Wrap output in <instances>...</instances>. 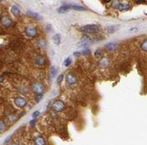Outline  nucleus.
<instances>
[{
	"label": "nucleus",
	"mask_w": 147,
	"mask_h": 145,
	"mask_svg": "<svg viewBox=\"0 0 147 145\" xmlns=\"http://www.w3.org/2000/svg\"><path fill=\"white\" fill-rule=\"evenodd\" d=\"M99 26L97 24H88L84 25L80 28V30L84 33H97L99 31Z\"/></svg>",
	"instance_id": "nucleus-1"
},
{
	"label": "nucleus",
	"mask_w": 147,
	"mask_h": 145,
	"mask_svg": "<svg viewBox=\"0 0 147 145\" xmlns=\"http://www.w3.org/2000/svg\"><path fill=\"white\" fill-rule=\"evenodd\" d=\"M32 89L35 93H37V94H39V95L42 94V93H44V91H45L44 86L40 83H35L32 84Z\"/></svg>",
	"instance_id": "nucleus-2"
},
{
	"label": "nucleus",
	"mask_w": 147,
	"mask_h": 145,
	"mask_svg": "<svg viewBox=\"0 0 147 145\" xmlns=\"http://www.w3.org/2000/svg\"><path fill=\"white\" fill-rule=\"evenodd\" d=\"M52 107H53V110L55 112H61L65 108V104L61 100H56L53 102Z\"/></svg>",
	"instance_id": "nucleus-3"
},
{
	"label": "nucleus",
	"mask_w": 147,
	"mask_h": 145,
	"mask_svg": "<svg viewBox=\"0 0 147 145\" xmlns=\"http://www.w3.org/2000/svg\"><path fill=\"white\" fill-rule=\"evenodd\" d=\"M25 32L29 37H35L37 35V29L35 25H28L25 29Z\"/></svg>",
	"instance_id": "nucleus-4"
},
{
	"label": "nucleus",
	"mask_w": 147,
	"mask_h": 145,
	"mask_svg": "<svg viewBox=\"0 0 147 145\" xmlns=\"http://www.w3.org/2000/svg\"><path fill=\"white\" fill-rule=\"evenodd\" d=\"M131 8V6H130L129 3H126V2H118L117 6V9H118L119 11L121 12H125V11H127Z\"/></svg>",
	"instance_id": "nucleus-5"
},
{
	"label": "nucleus",
	"mask_w": 147,
	"mask_h": 145,
	"mask_svg": "<svg viewBox=\"0 0 147 145\" xmlns=\"http://www.w3.org/2000/svg\"><path fill=\"white\" fill-rule=\"evenodd\" d=\"M90 42H91V40H90L89 37H88V36H87V35H84L82 37V39H81V40H80V41L78 43V46H80V47H86L90 43Z\"/></svg>",
	"instance_id": "nucleus-6"
},
{
	"label": "nucleus",
	"mask_w": 147,
	"mask_h": 145,
	"mask_svg": "<svg viewBox=\"0 0 147 145\" xmlns=\"http://www.w3.org/2000/svg\"><path fill=\"white\" fill-rule=\"evenodd\" d=\"M15 104L18 107H24L26 105V100L24 97H16L15 99Z\"/></svg>",
	"instance_id": "nucleus-7"
},
{
	"label": "nucleus",
	"mask_w": 147,
	"mask_h": 145,
	"mask_svg": "<svg viewBox=\"0 0 147 145\" xmlns=\"http://www.w3.org/2000/svg\"><path fill=\"white\" fill-rule=\"evenodd\" d=\"M77 77L73 74H68L66 76V82L69 85H74L77 83Z\"/></svg>",
	"instance_id": "nucleus-8"
},
{
	"label": "nucleus",
	"mask_w": 147,
	"mask_h": 145,
	"mask_svg": "<svg viewBox=\"0 0 147 145\" xmlns=\"http://www.w3.org/2000/svg\"><path fill=\"white\" fill-rule=\"evenodd\" d=\"M1 24L5 27H10L12 25V20L8 16H3L1 18Z\"/></svg>",
	"instance_id": "nucleus-9"
},
{
	"label": "nucleus",
	"mask_w": 147,
	"mask_h": 145,
	"mask_svg": "<svg viewBox=\"0 0 147 145\" xmlns=\"http://www.w3.org/2000/svg\"><path fill=\"white\" fill-rule=\"evenodd\" d=\"M98 65H99V66L102 68L107 67V66H109V59L106 57H102V58L99 60V62H98Z\"/></svg>",
	"instance_id": "nucleus-10"
},
{
	"label": "nucleus",
	"mask_w": 147,
	"mask_h": 145,
	"mask_svg": "<svg viewBox=\"0 0 147 145\" xmlns=\"http://www.w3.org/2000/svg\"><path fill=\"white\" fill-rule=\"evenodd\" d=\"M11 12L14 15L17 16V15L20 14V12H21V9H20V6L18 5H14L11 7Z\"/></svg>",
	"instance_id": "nucleus-11"
},
{
	"label": "nucleus",
	"mask_w": 147,
	"mask_h": 145,
	"mask_svg": "<svg viewBox=\"0 0 147 145\" xmlns=\"http://www.w3.org/2000/svg\"><path fill=\"white\" fill-rule=\"evenodd\" d=\"M35 145H45V140L42 136H38V137L35 138Z\"/></svg>",
	"instance_id": "nucleus-12"
},
{
	"label": "nucleus",
	"mask_w": 147,
	"mask_h": 145,
	"mask_svg": "<svg viewBox=\"0 0 147 145\" xmlns=\"http://www.w3.org/2000/svg\"><path fill=\"white\" fill-rule=\"evenodd\" d=\"M105 47L107 49V50H115L117 47V43H113V42H110V43L106 44Z\"/></svg>",
	"instance_id": "nucleus-13"
},
{
	"label": "nucleus",
	"mask_w": 147,
	"mask_h": 145,
	"mask_svg": "<svg viewBox=\"0 0 147 145\" xmlns=\"http://www.w3.org/2000/svg\"><path fill=\"white\" fill-rule=\"evenodd\" d=\"M69 7H70V9L77 10V11H85V10H86V8L85 7L80 6H77V5H71V6H70L69 5Z\"/></svg>",
	"instance_id": "nucleus-14"
},
{
	"label": "nucleus",
	"mask_w": 147,
	"mask_h": 145,
	"mask_svg": "<svg viewBox=\"0 0 147 145\" xmlns=\"http://www.w3.org/2000/svg\"><path fill=\"white\" fill-rule=\"evenodd\" d=\"M35 62H36V64L40 65V66H43L44 63H45V59H44L43 57H42V56H38V57H36V58H35Z\"/></svg>",
	"instance_id": "nucleus-15"
},
{
	"label": "nucleus",
	"mask_w": 147,
	"mask_h": 145,
	"mask_svg": "<svg viewBox=\"0 0 147 145\" xmlns=\"http://www.w3.org/2000/svg\"><path fill=\"white\" fill-rule=\"evenodd\" d=\"M68 10H70L69 5H64V6H61V7L58 9V12H59V13H65V12H67Z\"/></svg>",
	"instance_id": "nucleus-16"
},
{
	"label": "nucleus",
	"mask_w": 147,
	"mask_h": 145,
	"mask_svg": "<svg viewBox=\"0 0 147 145\" xmlns=\"http://www.w3.org/2000/svg\"><path fill=\"white\" fill-rule=\"evenodd\" d=\"M52 39H53V42L55 44H57V45H59L61 43V35L60 34H55Z\"/></svg>",
	"instance_id": "nucleus-17"
},
{
	"label": "nucleus",
	"mask_w": 147,
	"mask_h": 145,
	"mask_svg": "<svg viewBox=\"0 0 147 145\" xmlns=\"http://www.w3.org/2000/svg\"><path fill=\"white\" fill-rule=\"evenodd\" d=\"M6 129V124H5L4 121L0 120V133H4Z\"/></svg>",
	"instance_id": "nucleus-18"
},
{
	"label": "nucleus",
	"mask_w": 147,
	"mask_h": 145,
	"mask_svg": "<svg viewBox=\"0 0 147 145\" xmlns=\"http://www.w3.org/2000/svg\"><path fill=\"white\" fill-rule=\"evenodd\" d=\"M71 61H72L71 57H67V58L64 60V62H63V66L68 67V66H70V65L71 64Z\"/></svg>",
	"instance_id": "nucleus-19"
},
{
	"label": "nucleus",
	"mask_w": 147,
	"mask_h": 145,
	"mask_svg": "<svg viewBox=\"0 0 147 145\" xmlns=\"http://www.w3.org/2000/svg\"><path fill=\"white\" fill-rule=\"evenodd\" d=\"M28 13L30 15H32V17H35L36 19H41V18H42V16H41L40 14H38V13H33V12H32V11H28Z\"/></svg>",
	"instance_id": "nucleus-20"
},
{
	"label": "nucleus",
	"mask_w": 147,
	"mask_h": 145,
	"mask_svg": "<svg viewBox=\"0 0 147 145\" xmlns=\"http://www.w3.org/2000/svg\"><path fill=\"white\" fill-rule=\"evenodd\" d=\"M8 119H9L11 122H15V121L17 120V117L15 115H12V114H10L9 116H8Z\"/></svg>",
	"instance_id": "nucleus-21"
},
{
	"label": "nucleus",
	"mask_w": 147,
	"mask_h": 145,
	"mask_svg": "<svg viewBox=\"0 0 147 145\" xmlns=\"http://www.w3.org/2000/svg\"><path fill=\"white\" fill-rule=\"evenodd\" d=\"M56 73H57V70H56L55 67H53V66H52L51 67V77H53V76H55Z\"/></svg>",
	"instance_id": "nucleus-22"
},
{
	"label": "nucleus",
	"mask_w": 147,
	"mask_h": 145,
	"mask_svg": "<svg viewBox=\"0 0 147 145\" xmlns=\"http://www.w3.org/2000/svg\"><path fill=\"white\" fill-rule=\"evenodd\" d=\"M141 49H143V51H147V40H145L144 41H143V43H142Z\"/></svg>",
	"instance_id": "nucleus-23"
},
{
	"label": "nucleus",
	"mask_w": 147,
	"mask_h": 145,
	"mask_svg": "<svg viewBox=\"0 0 147 145\" xmlns=\"http://www.w3.org/2000/svg\"><path fill=\"white\" fill-rule=\"evenodd\" d=\"M63 78H64V75H63V74H61V75L58 76V78H57V83H59V84H60V83H61V82H62Z\"/></svg>",
	"instance_id": "nucleus-24"
},
{
	"label": "nucleus",
	"mask_w": 147,
	"mask_h": 145,
	"mask_svg": "<svg viewBox=\"0 0 147 145\" xmlns=\"http://www.w3.org/2000/svg\"><path fill=\"white\" fill-rule=\"evenodd\" d=\"M39 46H40L41 47H45L46 44H45V41H44L43 40H39Z\"/></svg>",
	"instance_id": "nucleus-25"
},
{
	"label": "nucleus",
	"mask_w": 147,
	"mask_h": 145,
	"mask_svg": "<svg viewBox=\"0 0 147 145\" xmlns=\"http://www.w3.org/2000/svg\"><path fill=\"white\" fill-rule=\"evenodd\" d=\"M101 54H102L101 50H100V49H97V50H96V52H95V57H99L100 56H101Z\"/></svg>",
	"instance_id": "nucleus-26"
},
{
	"label": "nucleus",
	"mask_w": 147,
	"mask_h": 145,
	"mask_svg": "<svg viewBox=\"0 0 147 145\" xmlns=\"http://www.w3.org/2000/svg\"><path fill=\"white\" fill-rule=\"evenodd\" d=\"M40 115V111H38V110H37V111H35V112H33V113H32V118L35 119V118H36L37 117H38V116Z\"/></svg>",
	"instance_id": "nucleus-27"
},
{
	"label": "nucleus",
	"mask_w": 147,
	"mask_h": 145,
	"mask_svg": "<svg viewBox=\"0 0 147 145\" xmlns=\"http://www.w3.org/2000/svg\"><path fill=\"white\" fill-rule=\"evenodd\" d=\"M117 29V28H115V27H109V28H108V31L110 32V33H113V32L115 31Z\"/></svg>",
	"instance_id": "nucleus-28"
},
{
	"label": "nucleus",
	"mask_w": 147,
	"mask_h": 145,
	"mask_svg": "<svg viewBox=\"0 0 147 145\" xmlns=\"http://www.w3.org/2000/svg\"><path fill=\"white\" fill-rule=\"evenodd\" d=\"M42 100V95H39V96H37L36 99H35V101H36V102H40Z\"/></svg>",
	"instance_id": "nucleus-29"
},
{
	"label": "nucleus",
	"mask_w": 147,
	"mask_h": 145,
	"mask_svg": "<svg viewBox=\"0 0 147 145\" xmlns=\"http://www.w3.org/2000/svg\"><path fill=\"white\" fill-rule=\"evenodd\" d=\"M146 1H136V4H145Z\"/></svg>",
	"instance_id": "nucleus-30"
},
{
	"label": "nucleus",
	"mask_w": 147,
	"mask_h": 145,
	"mask_svg": "<svg viewBox=\"0 0 147 145\" xmlns=\"http://www.w3.org/2000/svg\"><path fill=\"white\" fill-rule=\"evenodd\" d=\"M11 138H12V136H9V137L6 138V141H5V143H7L8 141H9V140L11 139Z\"/></svg>",
	"instance_id": "nucleus-31"
},
{
	"label": "nucleus",
	"mask_w": 147,
	"mask_h": 145,
	"mask_svg": "<svg viewBox=\"0 0 147 145\" xmlns=\"http://www.w3.org/2000/svg\"><path fill=\"white\" fill-rule=\"evenodd\" d=\"M30 124H31V125H33V124H35V119H32V120L30 122Z\"/></svg>",
	"instance_id": "nucleus-32"
}]
</instances>
